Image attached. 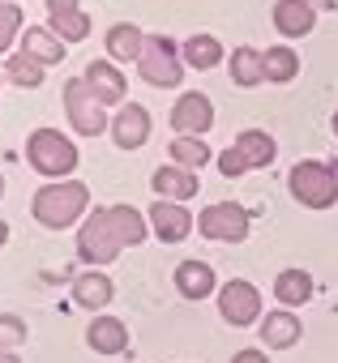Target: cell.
Wrapping results in <instances>:
<instances>
[{
  "instance_id": "obj_14",
  "label": "cell",
  "mask_w": 338,
  "mask_h": 363,
  "mask_svg": "<svg viewBox=\"0 0 338 363\" xmlns=\"http://www.w3.org/2000/svg\"><path fill=\"white\" fill-rule=\"evenodd\" d=\"M82 77H86L90 94H94L103 107H111V103H124V73H120L111 60H90Z\"/></svg>"
},
{
  "instance_id": "obj_10",
  "label": "cell",
  "mask_w": 338,
  "mask_h": 363,
  "mask_svg": "<svg viewBox=\"0 0 338 363\" xmlns=\"http://www.w3.org/2000/svg\"><path fill=\"white\" fill-rule=\"evenodd\" d=\"M146 218H150V231H154L163 244H180V240H189L193 227H197V218H193L189 206H180V201H154V206L146 210Z\"/></svg>"
},
{
  "instance_id": "obj_21",
  "label": "cell",
  "mask_w": 338,
  "mask_h": 363,
  "mask_svg": "<svg viewBox=\"0 0 338 363\" xmlns=\"http://www.w3.org/2000/svg\"><path fill=\"white\" fill-rule=\"evenodd\" d=\"M236 150H240V158L249 162V171H253V167H270V162L278 158L274 137H270V133H261V128H244V133L236 137Z\"/></svg>"
},
{
  "instance_id": "obj_5",
  "label": "cell",
  "mask_w": 338,
  "mask_h": 363,
  "mask_svg": "<svg viewBox=\"0 0 338 363\" xmlns=\"http://www.w3.org/2000/svg\"><path fill=\"white\" fill-rule=\"evenodd\" d=\"M120 248H124V244H120V231H116V223H111V210H90L86 223L77 227V257H82L90 269H99V265L116 261Z\"/></svg>"
},
{
  "instance_id": "obj_15",
  "label": "cell",
  "mask_w": 338,
  "mask_h": 363,
  "mask_svg": "<svg viewBox=\"0 0 338 363\" xmlns=\"http://www.w3.org/2000/svg\"><path fill=\"white\" fill-rule=\"evenodd\" d=\"M176 291H180L185 299H206V295H214V291H219L214 265H210V261H197V257L180 261V265H176Z\"/></svg>"
},
{
  "instance_id": "obj_6",
  "label": "cell",
  "mask_w": 338,
  "mask_h": 363,
  "mask_svg": "<svg viewBox=\"0 0 338 363\" xmlns=\"http://www.w3.org/2000/svg\"><path fill=\"white\" fill-rule=\"evenodd\" d=\"M197 235L214 244H244L249 240V210L236 201H214L197 214Z\"/></svg>"
},
{
  "instance_id": "obj_9",
  "label": "cell",
  "mask_w": 338,
  "mask_h": 363,
  "mask_svg": "<svg viewBox=\"0 0 338 363\" xmlns=\"http://www.w3.org/2000/svg\"><path fill=\"white\" fill-rule=\"evenodd\" d=\"M172 128H176V137H206L214 128V103L197 90L180 94L172 107Z\"/></svg>"
},
{
  "instance_id": "obj_8",
  "label": "cell",
  "mask_w": 338,
  "mask_h": 363,
  "mask_svg": "<svg viewBox=\"0 0 338 363\" xmlns=\"http://www.w3.org/2000/svg\"><path fill=\"white\" fill-rule=\"evenodd\" d=\"M219 316L231 325V329H249L261 320V291L249 282V278H231L219 286Z\"/></svg>"
},
{
  "instance_id": "obj_34",
  "label": "cell",
  "mask_w": 338,
  "mask_h": 363,
  "mask_svg": "<svg viewBox=\"0 0 338 363\" xmlns=\"http://www.w3.org/2000/svg\"><path fill=\"white\" fill-rule=\"evenodd\" d=\"M48 13H52V18H65V13H77V0H48Z\"/></svg>"
},
{
  "instance_id": "obj_40",
  "label": "cell",
  "mask_w": 338,
  "mask_h": 363,
  "mask_svg": "<svg viewBox=\"0 0 338 363\" xmlns=\"http://www.w3.org/2000/svg\"><path fill=\"white\" fill-rule=\"evenodd\" d=\"M334 171H338V158H334Z\"/></svg>"
},
{
  "instance_id": "obj_33",
  "label": "cell",
  "mask_w": 338,
  "mask_h": 363,
  "mask_svg": "<svg viewBox=\"0 0 338 363\" xmlns=\"http://www.w3.org/2000/svg\"><path fill=\"white\" fill-rule=\"evenodd\" d=\"M231 363H270V359H266V350L249 346V350H236V354H231Z\"/></svg>"
},
{
  "instance_id": "obj_32",
  "label": "cell",
  "mask_w": 338,
  "mask_h": 363,
  "mask_svg": "<svg viewBox=\"0 0 338 363\" xmlns=\"http://www.w3.org/2000/svg\"><path fill=\"white\" fill-rule=\"evenodd\" d=\"M219 171H223L227 179H240V175L249 171V162L240 158V150H236V145H227V150L219 154Z\"/></svg>"
},
{
  "instance_id": "obj_13",
  "label": "cell",
  "mask_w": 338,
  "mask_h": 363,
  "mask_svg": "<svg viewBox=\"0 0 338 363\" xmlns=\"http://www.w3.org/2000/svg\"><path fill=\"white\" fill-rule=\"evenodd\" d=\"M257 333H261L266 350H291V346L300 342L304 325H300V316H295L291 308H278V312H266V316L257 320Z\"/></svg>"
},
{
  "instance_id": "obj_18",
  "label": "cell",
  "mask_w": 338,
  "mask_h": 363,
  "mask_svg": "<svg viewBox=\"0 0 338 363\" xmlns=\"http://www.w3.org/2000/svg\"><path fill=\"white\" fill-rule=\"evenodd\" d=\"M312 291H317V282H312V274L308 269H283L278 278H274V299L283 303V308H304L308 299H312Z\"/></svg>"
},
{
  "instance_id": "obj_3",
  "label": "cell",
  "mask_w": 338,
  "mask_h": 363,
  "mask_svg": "<svg viewBox=\"0 0 338 363\" xmlns=\"http://www.w3.org/2000/svg\"><path fill=\"white\" fill-rule=\"evenodd\" d=\"M26 162L48 179H69L77 171V145L60 128H35L26 141Z\"/></svg>"
},
{
  "instance_id": "obj_36",
  "label": "cell",
  "mask_w": 338,
  "mask_h": 363,
  "mask_svg": "<svg viewBox=\"0 0 338 363\" xmlns=\"http://www.w3.org/2000/svg\"><path fill=\"white\" fill-rule=\"evenodd\" d=\"M0 363H22V359H18V350H0Z\"/></svg>"
},
{
  "instance_id": "obj_30",
  "label": "cell",
  "mask_w": 338,
  "mask_h": 363,
  "mask_svg": "<svg viewBox=\"0 0 338 363\" xmlns=\"http://www.w3.org/2000/svg\"><path fill=\"white\" fill-rule=\"evenodd\" d=\"M22 30V9L13 5V0H0V56L9 52V43L18 39Z\"/></svg>"
},
{
  "instance_id": "obj_4",
  "label": "cell",
  "mask_w": 338,
  "mask_h": 363,
  "mask_svg": "<svg viewBox=\"0 0 338 363\" xmlns=\"http://www.w3.org/2000/svg\"><path fill=\"white\" fill-rule=\"evenodd\" d=\"M137 73H141V82H150L158 90H176L185 77V56L167 35H146V52L137 60Z\"/></svg>"
},
{
  "instance_id": "obj_35",
  "label": "cell",
  "mask_w": 338,
  "mask_h": 363,
  "mask_svg": "<svg viewBox=\"0 0 338 363\" xmlns=\"http://www.w3.org/2000/svg\"><path fill=\"white\" fill-rule=\"evenodd\" d=\"M308 5H312L317 13H334V9H338V0H308Z\"/></svg>"
},
{
  "instance_id": "obj_41",
  "label": "cell",
  "mask_w": 338,
  "mask_h": 363,
  "mask_svg": "<svg viewBox=\"0 0 338 363\" xmlns=\"http://www.w3.org/2000/svg\"><path fill=\"white\" fill-rule=\"evenodd\" d=\"M334 312H338V303H334Z\"/></svg>"
},
{
  "instance_id": "obj_22",
  "label": "cell",
  "mask_w": 338,
  "mask_h": 363,
  "mask_svg": "<svg viewBox=\"0 0 338 363\" xmlns=\"http://www.w3.org/2000/svg\"><path fill=\"white\" fill-rule=\"evenodd\" d=\"M141 52H146V35L133 22H116L107 30V56L111 60H141Z\"/></svg>"
},
{
  "instance_id": "obj_16",
  "label": "cell",
  "mask_w": 338,
  "mask_h": 363,
  "mask_svg": "<svg viewBox=\"0 0 338 363\" xmlns=\"http://www.w3.org/2000/svg\"><path fill=\"white\" fill-rule=\"evenodd\" d=\"M86 346L94 354H124L129 350V325L116 316H94L86 329Z\"/></svg>"
},
{
  "instance_id": "obj_28",
  "label": "cell",
  "mask_w": 338,
  "mask_h": 363,
  "mask_svg": "<svg viewBox=\"0 0 338 363\" xmlns=\"http://www.w3.org/2000/svg\"><path fill=\"white\" fill-rule=\"evenodd\" d=\"M5 73H9V82H18L22 90H35V86H43V65H39L35 56H26V52H18V56H9V65H5Z\"/></svg>"
},
{
  "instance_id": "obj_7",
  "label": "cell",
  "mask_w": 338,
  "mask_h": 363,
  "mask_svg": "<svg viewBox=\"0 0 338 363\" xmlns=\"http://www.w3.org/2000/svg\"><path fill=\"white\" fill-rule=\"evenodd\" d=\"M65 116H69V124H73L82 137H99V133L111 128V120L103 116V103L90 94L86 77H69V82H65Z\"/></svg>"
},
{
  "instance_id": "obj_11",
  "label": "cell",
  "mask_w": 338,
  "mask_h": 363,
  "mask_svg": "<svg viewBox=\"0 0 338 363\" xmlns=\"http://www.w3.org/2000/svg\"><path fill=\"white\" fill-rule=\"evenodd\" d=\"M111 141L120 145V150H137V145H146L150 141V111L141 107V103H124L120 111H116V120H111Z\"/></svg>"
},
{
  "instance_id": "obj_25",
  "label": "cell",
  "mask_w": 338,
  "mask_h": 363,
  "mask_svg": "<svg viewBox=\"0 0 338 363\" xmlns=\"http://www.w3.org/2000/svg\"><path fill=\"white\" fill-rule=\"evenodd\" d=\"M231 82L240 90H253L266 82V65H261V52L257 48H236L231 52Z\"/></svg>"
},
{
  "instance_id": "obj_26",
  "label": "cell",
  "mask_w": 338,
  "mask_h": 363,
  "mask_svg": "<svg viewBox=\"0 0 338 363\" xmlns=\"http://www.w3.org/2000/svg\"><path fill=\"white\" fill-rule=\"evenodd\" d=\"M167 158H172L176 167H185V171H202L214 154H210L206 137H176V141H172V150H167Z\"/></svg>"
},
{
  "instance_id": "obj_24",
  "label": "cell",
  "mask_w": 338,
  "mask_h": 363,
  "mask_svg": "<svg viewBox=\"0 0 338 363\" xmlns=\"http://www.w3.org/2000/svg\"><path fill=\"white\" fill-rule=\"evenodd\" d=\"M180 56H185L189 69H202V73H206V69H219L227 52H223V43H219L214 35H193V39L180 48Z\"/></svg>"
},
{
  "instance_id": "obj_12",
  "label": "cell",
  "mask_w": 338,
  "mask_h": 363,
  "mask_svg": "<svg viewBox=\"0 0 338 363\" xmlns=\"http://www.w3.org/2000/svg\"><path fill=\"white\" fill-rule=\"evenodd\" d=\"M154 193H158V201H193L197 193H202V184H197V171H185V167H176V162H167V167H158L154 171Z\"/></svg>"
},
{
  "instance_id": "obj_31",
  "label": "cell",
  "mask_w": 338,
  "mask_h": 363,
  "mask_svg": "<svg viewBox=\"0 0 338 363\" xmlns=\"http://www.w3.org/2000/svg\"><path fill=\"white\" fill-rule=\"evenodd\" d=\"M26 320L22 316H13V312H0V350H18V346H26Z\"/></svg>"
},
{
  "instance_id": "obj_17",
  "label": "cell",
  "mask_w": 338,
  "mask_h": 363,
  "mask_svg": "<svg viewBox=\"0 0 338 363\" xmlns=\"http://www.w3.org/2000/svg\"><path fill=\"white\" fill-rule=\"evenodd\" d=\"M274 26L287 39H304L317 26V9L308 5V0H278V5H274Z\"/></svg>"
},
{
  "instance_id": "obj_38",
  "label": "cell",
  "mask_w": 338,
  "mask_h": 363,
  "mask_svg": "<svg viewBox=\"0 0 338 363\" xmlns=\"http://www.w3.org/2000/svg\"><path fill=\"white\" fill-rule=\"evenodd\" d=\"M329 128H334V137H338V107H334V120H329Z\"/></svg>"
},
{
  "instance_id": "obj_2",
  "label": "cell",
  "mask_w": 338,
  "mask_h": 363,
  "mask_svg": "<svg viewBox=\"0 0 338 363\" xmlns=\"http://www.w3.org/2000/svg\"><path fill=\"white\" fill-rule=\"evenodd\" d=\"M287 189L300 206L308 210H329L338 201V171L334 162H317V158H304L287 171Z\"/></svg>"
},
{
  "instance_id": "obj_19",
  "label": "cell",
  "mask_w": 338,
  "mask_h": 363,
  "mask_svg": "<svg viewBox=\"0 0 338 363\" xmlns=\"http://www.w3.org/2000/svg\"><path fill=\"white\" fill-rule=\"evenodd\" d=\"M111 295H116V286H111V278H107L103 269H86L82 278H73V299H77V308L99 312V308L111 303Z\"/></svg>"
},
{
  "instance_id": "obj_23",
  "label": "cell",
  "mask_w": 338,
  "mask_h": 363,
  "mask_svg": "<svg viewBox=\"0 0 338 363\" xmlns=\"http://www.w3.org/2000/svg\"><path fill=\"white\" fill-rule=\"evenodd\" d=\"M107 210H111V223H116V231H120V244H124V248L146 244V235H150V218H146L137 206H107Z\"/></svg>"
},
{
  "instance_id": "obj_20",
  "label": "cell",
  "mask_w": 338,
  "mask_h": 363,
  "mask_svg": "<svg viewBox=\"0 0 338 363\" xmlns=\"http://www.w3.org/2000/svg\"><path fill=\"white\" fill-rule=\"evenodd\" d=\"M22 52L35 56V60L48 69V65H60V60H65V39H56L48 26H31V30L22 35Z\"/></svg>"
},
{
  "instance_id": "obj_29",
  "label": "cell",
  "mask_w": 338,
  "mask_h": 363,
  "mask_svg": "<svg viewBox=\"0 0 338 363\" xmlns=\"http://www.w3.org/2000/svg\"><path fill=\"white\" fill-rule=\"evenodd\" d=\"M52 35L65 39V43H77V39L90 35V18H86L82 9H77V13H65V18H52Z\"/></svg>"
},
{
  "instance_id": "obj_37",
  "label": "cell",
  "mask_w": 338,
  "mask_h": 363,
  "mask_svg": "<svg viewBox=\"0 0 338 363\" xmlns=\"http://www.w3.org/2000/svg\"><path fill=\"white\" fill-rule=\"evenodd\" d=\"M5 240H9V223H0V248H5Z\"/></svg>"
},
{
  "instance_id": "obj_1",
  "label": "cell",
  "mask_w": 338,
  "mask_h": 363,
  "mask_svg": "<svg viewBox=\"0 0 338 363\" xmlns=\"http://www.w3.org/2000/svg\"><path fill=\"white\" fill-rule=\"evenodd\" d=\"M86 210H90V189L82 184V179H48V184L31 197V214L48 231L73 227Z\"/></svg>"
},
{
  "instance_id": "obj_39",
  "label": "cell",
  "mask_w": 338,
  "mask_h": 363,
  "mask_svg": "<svg viewBox=\"0 0 338 363\" xmlns=\"http://www.w3.org/2000/svg\"><path fill=\"white\" fill-rule=\"evenodd\" d=\"M0 197H5V175H0Z\"/></svg>"
},
{
  "instance_id": "obj_27",
  "label": "cell",
  "mask_w": 338,
  "mask_h": 363,
  "mask_svg": "<svg viewBox=\"0 0 338 363\" xmlns=\"http://www.w3.org/2000/svg\"><path fill=\"white\" fill-rule=\"evenodd\" d=\"M261 65H266V82H274V86H287L300 73V56L291 48H266Z\"/></svg>"
}]
</instances>
